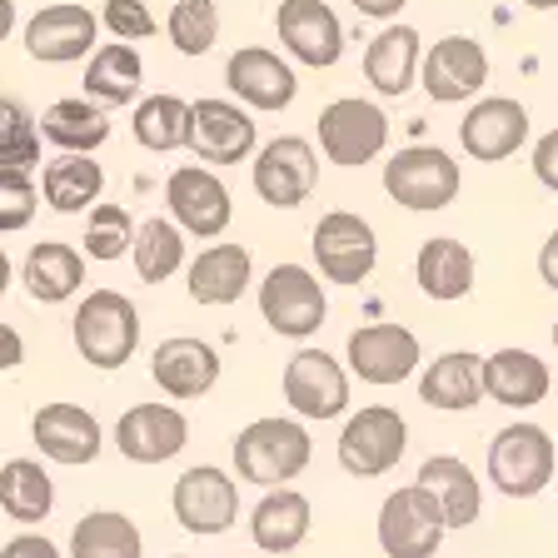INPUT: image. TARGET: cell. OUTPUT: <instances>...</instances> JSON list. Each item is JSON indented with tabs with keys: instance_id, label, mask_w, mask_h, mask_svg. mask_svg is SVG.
<instances>
[{
	"instance_id": "1",
	"label": "cell",
	"mask_w": 558,
	"mask_h": 558,
	"mask_svg": "<svg viewBox=\"0 0 558 558\" xmlns=\"http://www.w3.org/2000/svg\"><path fill=\"white\" fill-rule=\"evenodd\" d=\"M234 459V478L255 488H290L294 478L310 469L314 459V439L304 429V418H284V414H265L250 418L230 444Z\"/></svg>"
},
{
	"instance_id": "2",
	"label": "cell",
	"mask_w": 558,
	"mask_h": 558,
	"mask_svg": "<svg viewBox=\"0 0 558 558\" xmlns=\"http://www.w3.org/2000/svg\"><path fill=\"white\" fill-rule=\"evenodd\" d=\"M70 335H75V349L90 369L110 374V369H125L130 360L140 354V304L120 290H90L81 294V310L70 319Z\"/></svg>"
},
{
	"instance_id": "3",
	"label": "cell",
	"mask_w": 558,
	"mask_h": 558,
	"mask_svg": "<svg viewBox=\"0 0 558 558\" xmlns=\"http://www.w3.org/2000/svg\"><path fill=\"white\" fill-rule=\"evenodd\" d=\"M558 478V444L544 424L513 418L488 439V484L504 499H538Z\"/></svg>"
},
{
	"instance_id": "4",
	"label": "cell",
	"mask_w": 558,
	"mask_h": 558,
	"mask_svg": "<svg viewBox=\"0 0 558 558\" xmlns=\"http://www.w3.org/2000/svg\"><path fill=\"white\" fill-rule=\"evenodd\" d=\"M464 170L444 145H404L384 160V195L414 215H439L459 199Z\"/></svg>"
},
{
	"instance_id": "5",
	"label": "cell",
	"mask_w": 558,
	"mask_h": 558,
	"mask_svg": "<svg viewBox=\"0 0 558 558\" xmlns=\"http://www.w3.org/2000/svg\"><path fill=\"white\" fill-rule=\"evenodd\" d=\"M255 300H259V319H265L279 339H294V344L314 339L329 319L325 279L314 275L310 265H294V259L275 265L265 279H259Z\"/></svg>"
},
{
	"instance_id": "6",
	"label": "cell",
	"mask_w": 558,
	"mask_h": 558,
	"mask_svg": "<svg viewBox=\"0 0 558 558\" xmlns=\"http://www.w3.org/2000/svg\"><path fill=\"white\" fill-rule=\"evenodd\" d=\"M404 449H409V424L389 404H364L354 414H344V429L335 439L339 469L349 478H384L389 469H399Z\"/></svg>"
},
{
	"instance_id": "7",
	"label": "cell",
	"mask_w": 558,
	"mask_h": 558,
	"mask_svg": "<svg viewBox=\"0 0 558 558\" xmlns=\"http://www.w3.org/2000/svg\"><path fill=\"white\" fill-rule=\"evenodd\" d=\"M185 150L195 155L209 170H225V165L255 160L259 150V125L255 116L244 110L230 95H205V100H190V140Z\"/></svg>"
},
{
	"instance_id": "8",
	"label": "cell",
	"mask_w": 558,
	"mask_h": 558,
	"mask_svg": "<svg viewBox=\"0 0 558 558\" xmlns=\"http://www.w3.org/2000/svg\"><path fill=\"white\" fill-rule=\"evenodd\" d=\"M165 215L185 230V240H225L234 220L230 185L209 165H174L165 174Z\"/></svg>"
},
{
	"instance_id": "9",
	"label": "cell",
	"mask_w": 558,
	"mask_h": 558,
	"mask_svg": "<svg viewBox=\"0 0 558 558\" xmlns=\"http://www.w3.org/2000/svg\"><path fill=\"white\" fill-rule=\"evenodd\" d=\"M319 150L339 170L374 165L389 150V116L364 95H339L319 110Z\"/></svg>"
},
{
	"instance_id": "10",
	"label": "cell",
	"mask_w": 558,
	"mask_h": 558,
	"mask_svg": "<svg viewBox=\"0 0 558 558\" xmlns=\"http://www.w3.org/2000/svg\"><path fill=\"white\" fill-rule=\"evenodd\" d=\"M384 558H434L439 544L449 538L444 509L424 484H404L379 504V523H374Z\"/></svg>"
},
{
	"instance_id": "11",
	"label": "cell",
	"mask_w": 558,
	"mask_h": 558,
	"mask_svg": "<svg viewBox=\"0 0 558 558\" xmlns=\"http://www.w3.org/2000/svg\"><path fill=\"white\" fill-rule=\"evenodd\" d=\"M310 250H314V275L329 279V284H364L374 275V265H379V234L354 209L319 215Z\"/></svg>"
},
{
	"instance_id": "12",
	"label": "cell",
	"mask_w": 558,
	"mask_h": 558,
	"mask_svg": "<svg viewBox=\"0 0 558 558\" xmlns=\"http://www.w3.org/2000/svg\"><path fill=\"white\" fill-rule=\"evenodd\" d=\"M170 509L195 538H220L240 523V478L220 464H195L174 478Z\"/></svg>"
},
{
	"instance_id": "13",
	"label": "cell",
	"mask_w": 558,
	"mask_h": 558,
	"mask_svg": "<svg viewBox=\"0 0 558 558\" xmlns=\"http://www.w3.org/2000/svg\"><path fill=\"white\" fill-rule=\"evenodd\" d=\"M250 185L269 209H300L319 185V150L304 135L265 140L250 160Z\"/></svg>"
},
{
	"instance_id": "14",
	"label": "cell",
	"mask_w": 558,
	"mask_h": 558,
	"mask_svg": "<svg viewBox=\"0 0 558 558\" xmlns=\"http://www.w3.org/2000/svg\"><path fill=\"white\" fill-rule=\"evenodd\" d=\"M349 374L360 384H374V389H395V384L414 379L418 364H424V344L409 325H395V319H379V325H360L344 344Z\"/></svg>"
},
{
	"instance_id": "15",
	"label": "cell",
	"mask_w": 558,
	"mask_h": 558,
	"mask_svg": "<svg viewBox=\"0 0 558 558\" xmlns=\"http://www.w3.org/2000/svg\"><path fill=\"white\" fill-rule=\"evenodd\" d=\"M284 404L294 409V418H310V424H329V418L349 414V369L325 354V349L304 344L290 364H284Z\"/></svg>"
},
{
	"instance_id": "16",
	"label": "cell",
	"mask_w": 558,
	"mask_h": 558,
	"mask_svg": "<svg viewBox=\"0 0 558 558\" xmlns=\"http://www.w3.org/2000/svg\"><path fill=\"white\" fill-rule=\"evenodd\" d=\"M21 40L25 56L40 65H75V60H90V50L100 46V15L81 0H56L25 21Z\"/></svg>"
},
{
	"instance_id": "17",
	"label": "cell",
	"mask_w": 558,
	"mask_h": 558,
	"mask_svg": "<svg viewBox=\"0 0 558 558\" xmlns=\"http://www.w3.org/2000/svg\"><path fill=\"white\" fill-rule=\"evenodd\" d=\"M225 85H230V100H240L250 116H279L290 110L294 95H300V75L279 50L269 46H240L225 60Z\"/></svg>"
},
{
	"instance_id": "18",
	"label": "cell",
	"mask_w": 558,
	"mask_h": 558,
	"mask_svg": "<svg viewBox=\"0 0 558 558\" xmlns=\"http://www.w3.org/2000/svg\"><path fill=\"white\" fill-rule=\"evenodd\" d=\"M418 85L434 105H474L478 90L488 85V50L474 35H444L424 46Z\"/></svg>"
},
{
	"instance_id": "19",
	"label": "cell",
	"mask_w": 558,
	"mask_h": 558,
	"mask_svg": "<svg viewBox=\"0 0 558 558\" xmlns=\"http://www.w3.org/2000/svg\"><path fill=\"white\" fill-rule=\"evenodd\" d=\"M275 35L284 56L310 70H335L344 60V21L329 0H279Z\"/></svg>"
},
{
	"instance_id": "20",
	"label": "cell",
	"mask_w": 558,
	"mask_h": 558,
	"mask_svg": "<svg viewBox=\"0 0 558 558\" xmlns=\"http://www.w3.org/2000/svg\"><path fill=\"white\" fill-rule=\"evenodd\" d=\"M529 110L513 95H478L459 120V150L478 165H499L529 145Z\"/></svg>"
},
{
	"instance_id": "21",
	"label": "cell",
	"mask_w": 558,
	"mask_h": 558,
	"mask_svg": "<svg viewBox=\"0 0 558 558\" xmlns=\"http://www.w3.org/2000/svg\"><path fill=\"white\" fill-rule=\"evenodd\" d=\"M31 444L40 449V459L60 469H85L100 459L105 449V429L90 409L70 404V399H56V404H40L31 418Z\"/></svg>"
},
{
	"instance_id": "22",
	"label": "cell",
	"mask_w": 558,
	"mask_h": 558,
	"mask_svg": "<svg viewBox=\"0 0 558 558\" xmlns=\"http://www.w3.org/2000/svg\"><path fill=\"white\" fill-rule=\"evenodd\" d=\"M116 449L125 453L130 464H170L174 453H185L190 444V418L174 404L160 399H145V404H130L116 418Z\"/></svg>"
},
{
	"instance_id": "23",
	"label": "cell",
	"mask_w": 558,
	"mask_h": 558,
	"mask_svg": "<svg viewBox=\"0 0 558 558\" xmlns=\"http://www.w3.org/2000/svg\"><path fill=\"white\" fill-rule=\"evenodd\" d=\"M250 284H255V255L240 240L205 244L185 265V290L199 310H230V304L244 300Z\"/></svg>"
},
{
	"instance_id": "24",
	"label": "cell",
	"mask_w": 558,
	"mask_h": 558,
	"mask_svg": "<svg viewBox=\"0 0 558 558\" xmlns=\"http://www.w3.org/2000/svg\"><path fill=\"white\" fill-rule=\"evenodd\" d=\"M220 349L195 335H170L150 354V379L165 399H205L220 384Z\"/></svg>"
},
{
	"instance_id": "25",
	"label": "cell",
	"mask_w": 558,
	"mask_h": 558,
	"mask_svg": "<svg viewBox=\"0 0 558 558\" xmlns=\"http://www.w3.org/2000/svg\"><path fill=\"white\" fill-rule=\"evenodd\" d=\"M418 65H424V35L404 21H389L369 46H364V81L374 85V95L399 100L418 85Z\"/></svg>"
},
{
	"instance_id": "26",
	"label": "cell",
	"mask_w": 558,
	"mask_h": 558,
	"mask_svg": "<svg viewBox=\"0 0 558 558\" xmlns=\"http://www.w3.org/2000/svg\"><path fill=\"white\" fill-rule=\"evenodd\" d=\"M414 279L424 300L434 304H459L474 294L478 284V259L464 240H453V234H434V240L418 244L414 255Z\"/></svg>"
},
{
	"instance_id": "27",
	"label": "cell",
	"mask_w": 558,
	"mask_h": 558,
	"mask_svg": "<svg viewBox=\"0 0 558 558\" xmlns=\"http://www.w3.org/2000/svg\"><path fill=\"white\" fill-rule=\"evenodd\" d=\"M85 265H90V259H85L75 244H65V240H35L31 250H25L15 279L25 284V294H31L35 304H65V300H75V294H81Z\"/></svg>"
},
{
	"instance_id": "28",
	"label": "cell",
	"mask_w": 558,
	"mask_h": 558,
	"mask_svg": "<svg viewBox=\"0 0 558 558\" xmlns=\"http://www.w3.org/2000/svg\"><path fill=\"white\" fill-rule=\"evenodd\" d=\"M548 384H554V374H548V364L538 360L534 349H494V354H484V399H494V404L504 409H534L548 399Z\"/></svg>"
},
{
	"instance_id": "29",
	"label": "cell",
	"mask_w": 558,
	"mask_h": 558,
	"mask_svg": "<svg viewBox=\"0 0 558 558\" xmlns=\"http://www.w3.org/2000/svg\"><path fill=\"white\" fill-rule=\"evenodd\" d=\"M418 399L439 414H469L484 399V360L474 349H449L418 369Z\"/></svg>"
},
{
	"instance_id": "30",
	"label": "cell",
	"mask_w": 558,
	"mask_h": 558,
	"mask_svg": "<svg viewBox=\"0 0 558 558\" xmlns=\"http://www.w3.org/2000/svg\"><path fill=\"white\" fill-rule=\"evenodd\" d=\"M314 529V504L300 488H265V499L250 509V538L259 554H294Z\"/></svg>"
},
{
	"instance_id": "31",
	"label": "cell",
	"mask_w": 558,
	"mask_h": 558,
	"mask_svg": "<svg viewBox=\"0 0 558 558\" xmlns=\"http://www.w3.org/2000/svg\"><path fill=\"white\" fill-rule=\"evenodd\" d=\"M414 484H424L434 494V504L444 509V523H449V534L478 523V513H484V484H478V474L459 453H429V459L418 464Z\"/></svg>"
},
{
	"instance_id": "32",
	"label": "cell",
	"mask_w": 558,
	"mask_h": 558,
	"mask_svg": "<svg viewBox=\"0 0 558 558\" xmlns=\"http://www.w3.org/2000/svg\"><path fill=\"white\" fill-rule=\"evenodd\" d=\"M85 100L116 110V105H140V90H145V60H140L135 46L125 40H105V46L90 50L85 60V81H81Z\"/></svg>"
},
{
	"instance_id": "33",
	"label": "cell",
	"mask_w": 558,
	"mask_h": 558,
	"mask_svg": "<svg viewBox=\"0 0 558 558\" xmlns=\"http://www.w3.org/2000/svg\"><path fill=\"white\" fill-rule=\"evenodd\" d=\"M40 140H50L60 155H95L110 140V110L85 95L50 100L40 116Z\"/></svg>"
},
{
	"instance_id": "34",
	"label": "cell",
	"mask_w": 558,
	"mask_h": 558,
	"mask_svg": "<svg viewBox=\"0 0 558 558\" xmlns=\"http://www.w3.org/2000/svg\"><path fill=\"white\" fill-rule=\"evenodd\" d=\"M105 195V170L90 155H56L40 170V199L56 215H85L90 205H100Z\"/></svg>"
},
{
	"instance_id": "35",
	"label": "cell",
	"mask_w": 558,
	"mask_h": 558,
	"mask_svg": "<svg viewBox=\"0 0 558 558\" xmlns=\"http://www.w3.org/2000/svg\"><path fill=\"white\" fill-rule=\"evenodd\" d=\"M56 509V478L46 474L40 459H5L0 464V513L15 519L21 529L46 523Z\"/></svg>"
},
{
	"instance_id": "36",
	"label": "cell",
	"mask_w": 558,
	"mask_h": 558,
	"mask_svg": "<svg viewBox=\"0 0 558 558\" xmlns=\"http://www.w3.org/2000/svg\"><path fill=\"white\" fill-rule=\"evenodd\" d=\"M130 265L145 284H165L180 269L190 265L185 255V230L170 220V215H150V220L135 225V244H130Z\"/></svg>"
},
{
	"instance_id": "37",
	"label": "cell",
	"mask_w": 558,
	"mask_h": 558,
	"mask_svg": "<svg viewBox=\"0 0 558 558\" xmlns=\"http://www.w3.org/2000/svg\"><path fill=\"white\" fill-rule=\"evenodd\" d=\"M70 558H145V534L130 513L95 509L70 529Z\"/></svg>"
},
{
	"instance_id": "38",
	"label": "cell",
	"mask_w": 558,
	"mask_h": 558,
	"mask_svg": "<svg viewBox=\"0 0 558 558\" xmlns=\"http://www.w3.org/2000/svg\"><path fill=\"white\" fill-rule=\"evenodd\" d=\"M130 130H135L140 150H150V155L185 150V140H190V100H180V95H170V90L145 95V100L135 105Z\"/></svg>"
},
{
	"instance_id": "39",
	"label": "cell",
	"mask_w": 558,
	"mask_h": 558,
	"mask_svg": "<svg viewBox=\"0 0 558 558\" xmlns=\"http://www.w3.org/2000/svg\"><path fill=\"white\" fill-rule=\"evenodd\" d=\"M130 244H135V215L120 199H100V205L85 209V234H81L85 259L116 265L120 255H130Z\"/></svg>"
},
{
	"instance_id": "40",
	"label": "cell",
	"mask_w": 558,
	"mask_h": 558,
	"mask_svg": "<svg viewBox=\"0 0 558 558\" xmlns=\"http://www.w3.org/2000/svg\"><path fill=\"white\" fill-rule=\"evenodd\" d=\"M165 35H170V46L180 56H209L215 40H220V5L215 0H174L170 15H165Z\"/></svg>"
},
{
	"instance_id": "41",
	"label": "cell",
	"mask_w": 558,
	"mask_h": 558,
	"mask_svg": "<svg viewBox=\"0 0 558 558\" xmlns=\"http://www.w3.org/2000/svg\"><path fill=\"white\" fill-rule=\"evenodd\" d=\"M40 165V120L15 95H0V170H35Z\"/></svg>"
},
{
	"instance_id": "42",
	"label": "cell",
	"mask_w": 558,
	"mask_h": 558,
	"mask_svg": "<svg viewBox=\"0 0 558 558\" xmlns=\"http://www.w3.org/2000/svg\"><path fill=\"white\" fill-rule=\"evenodd\" d=\"M40 209V185L31 170H0V234H21Z\"/></svg>"
},
{
	"instance_id": "43",
	"label": "cell",
	"mask_w": 558,
	"mask_h": 558,
	"mask_svg": "<svg viewBox=\"0 0 558 558\" xmlns=\"http://www.w3.org/2000/svg\"><path fill=\"white\" fill-rule=\"evenodd\" d=\"M95 15H100V31L110 35V40H125V46L150 40V35L160 31V21H155V11L145 0H105Z\"/></svg>"
},
{
	"instance_id": "44",
	"label": "cell",
	"mask_w": 558,
	"mask_h": 558,
	"mask_svg": "<svg viewBox=\"0 0 558 558\" xmlns=\"http://www.w3.org/2000/svg\"><path fill=\"white\" fill-rule=\"evenodd\" d=\"M529 165H534V180L548 190V195H558V125L544 130V135L534 140V155H529Z\"/></svg>"
},
{
	"instance_id": "45",
	"label": "cell",
	"mask_w": 558,
	"mask_h": 558,
	"mask_svg": "<svg viewBox=\"0 0 558 558\" xmlns=\"http://www.w3.org/2000/svg\"><path fill=\"white\" fill-rule=\"evenodd\" d=\"M0 558H65L60 554L56 538L35 534V529H25V534H15L11 544H0Z\"/></svg>"
},
{
	"instance_id": "46",
	"label": "cell",
	"mask_w": 558,
	"mask_h": 558,
	"mask_svg": "<svg viewBox=\"0 0 558 558\" xmlns=\"http://www.w3.org/2000/svg\"><path fill=\"white\" fill-rule=\"evenodd\" d=\"M21 364H25V335L15 325H5V319H0V374L21 369Z\"/></svg>"
},
{
	"instance_id": "47",
	"label": "cell",
	"mask_w": 558,
	"mask_h": 558,
	"mask_svg": "<svg viewBox=\"0 0 558 558\" xmlns=\"http://www.w3.org/2000/svg\"><path fill=\"white\" fill-rule=\"evenodd\" d=\"M349 5H354V11L360 15H369V21H399V11H404L409 0H349Z\"/></svg>"
},
{
	"instance_id": "48",
	"label": "cell",
	"mask_w": 558,
	"mask_h": 558,
	"mask_svg": "<svg viewBox=\"0 0 558 558\" xmlns=\"http://www.w3.org/2000/svg\"><path fill=\"white\" fill-rule=\"evenodd\" d=\"M538 279H544L548 290H558V230L544 240V250H538Z\"/></svg>"
},
{
	"instance_id": "49",
	"label": "cell",
	"mask_w": 558,
	"mask_h": 558,
	"mask_svg": "<svg viewBox=\"0 0 558 558\" xmlns=\"http://www.w3.org/2000/svg\"><path fill=\"white\" fill-rule=\"evenodd\" d=\"M15 21H21V15H15V0H0V40L15 35Z\"/></svg>"
},
{
	"instance_id": "50",
	"label": "cell",
	"mask_w": 558,
	"mask_h": 558,
	"mask_svg": "<svg viewBox=\"0 0 558 558\" xmlns=\"http://www.w3.org/2000/svg\"><path fill=\"white\" fill-rule=\"evenodd\" d=\"M15 284V265H11V255L0 250V300H5V290Z\"/></svg>"
},
{
	"instance_id": "51",
	"label": "cell",
	"mask_w": 558,
	"mask_h": 558,
	"mask_svg": "<svg viewBox=\"0 0 558 558\" xmlns=\"http://www.w3.org/2000/svg\"><path fill=\"white\" fill-rule=\"evenodd\" d=\"M519 5H529V11H558V0H519Z\"/></svg>"
},
{
	"instance_id": "52",
	"label": "cell",
	"mask_w": 558,
	"mask_h": 558,
	"mask_svg": "<svg viewBox=\"0 0 558 558\" xmlns=\"http://www.w3.org/2000/svg\"><path fill=\"white\" fill-rule=\"evenodd\" d=\"M554 349H558V319H554Z\"/></svg>"
},
{
	"instance_id": "53",
	"label": "cell",
	"mask_w": 558,
	"mask_h": 558,
	"mask_svg": "<svg viewBox=\"0 0 558 558\" xmlns=\"http://www.w3.org/2000/svg\"><path fill=\"white\" fill-rule=\"evenodd\" d=\"M170 558H185V554H170Z\"/></svg>"
},
{
	"instance_id": "54",
	"label": "cell",
	"mask_w": 558,
	"mask_h": 558,
	"mask_svg": "<svg viewBox=\"0 0 558 558\" xmlns=\"http://www.w3.org/2000/svg\"><path fill=\"white\" fill-rule=\"evenodd\" d=\"M554 484H558V478H554Z\"/></svg>"
}]
</instances>
